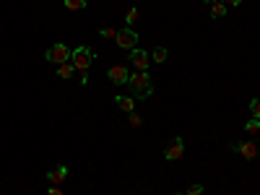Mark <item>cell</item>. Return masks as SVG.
<instances>
[{"label":"cell","instance_id":"6","mask_svg":"<svg viewBox=\"0 0 260 195\" xmlns=\"http://www.w3.org/2000/svg\"><path fill=\"white\" fill-rule=\"evenodd\" d=\"M107 78H110L115 86H125L128 78H130V68H128V65H110V70H107Z\"/></svg>","mask_w":260,"mask_h":195},{"label":"cell","instance_id":"13","mask_svg":"<svg viewBox=\"0 0 260 195\" xmlns=\"http://www.w3.org/2000/svg\"><path fill=\"white\" fill-rule=\"evenodd\" d=\"M166 57H169V52H166V47H156L154 52H151V60H154V63H166Z\"/></svg>","mask_w":260,"mask_h":195},{"label":"cell","instance_id":"16","mask_svg":"<svg viewBox=\"0 0 260 195\" xmlns=\"http://www.w3.org/2000/svg\"><path fill=\"white\" fill-rule=\"evenodd\" d=\"M117 32H120V29H112V26H104V29H99V34H102L104 39H117Z\"/></svg>","mask_w":260,"mask_h":195},{"label":"cell","instance_id":"10","mask_svg":"<svg viewBox=\"0 0 260 195\" xmlns=\"http://www.w3.org/2000/svg\"><path fill=\"white\" fill-rule=\"evenodd\" d=\"M115 104L122 110V112H135V99H130V96H115Z\"/></svg>","mask_w":260,"mask_h":195},{"label":"cell","instance_id":"8","mask_svg":"<svg viewBox=\"0 0 260 195\" xmlns=\"http://www.w3.org/2000/svg\"><path fill=\"white\" fill-rule=\"evenodd\" d=\"M130 65L135 68V70H148V65H151V55L148 52H143V50H130Z\"/></svg>","mask_w":260,"mask_h":195},{"label":"cell","instance_id":"5","mask_svg":"<svg viewBox=\"0 0 260 195\" xmlns=\"http://www.w3.org/2000/svg\"><path fill=\"white\" fill-rule=\"evenodd\" d=\"M232 151H237L244 159H257L260 156V146L255 141H239V143H232Z\"/></svg>","mask_w":260,"mask_h":195},{"label":"cell","instance_id":"1","mask_svg":"<svg viewBox=\"0 0 260 195\" xmlns=\"http://www.w3.org/2000/svg\"><path fill=\"white\" fill-rule=\"evenodd\" d=\"M128 83H130V94L135 99H151V94H154V83H151V76H148L146 70L130 73Z\"/></svg>","mask_w":260,"mask_h":195},{"label":"cell","instance_id":"17","mask_svg":"<svg viewBox=\"0 0 260 195\" xmlns=\"http://www.w3.org/2000/svg\"><path fill=\"white\" fill-rule=\"evenodd\" d=\"M141 19V13H138V8H130L128 13H125V21H128V26H133L135 21Z\"/></svg>","mask_w":260,"mask_h":195},{"label":"cell","instance_id":"11","mask_svg":"<svg viewBox=\"0 0 260 195\" xmlns=\"http://www.w3.org/2000/svg\"><path fill=\"white\" fill-rule=\"evenodd\" d=\"M244 133H247V136H260V120L257 117H252V120H247V123H244Z\"/></svg>","mask_w":260,"mask_h":195},{"label":"cell","instance_id":"24","mask_svg":"<svg viewBox=\"0 0 260 195\" xmlns=\"http://www.w3.org/2000/svg\"><path fill=\"white\" fill-rule=\"evenodd\" d=\"M177 195H185V192H177Z\"/></svg>","mask_w":260,"mask_h":195},{"label":"cell","instance_id":"25","mask_svg":"<svg viewBox=\"0 0 260 195\" xmlns=\"http://www.w3.org/2000/svg\"><path fill=\"white\" fill-rule=\"evenodd\" d=\"M257 146H260V138H257Z\"/></svg>","mask_w":260,"mask_h":195},{"label":"cell","instance_id":"7","mask_svg":"<svg viewBox=\"0 0 260 195\" xmlns=\"http://www.w3.org/2000/svg\"><path fill=\"white\" fill-rule=\"evenodd\" d=\"M182 156H185V141L177 136V138H172L169 146L164 148V159H166V161H180Z\"/></svg>","mask_w":260,"mask_h":195},{"label":"cell","instance_id":"21","mask_svg":"<svg viewBox=\"0 0 260 195\" xmlns=\"http://www.w3.org/2000/svg\"><path fill=\"white\" fill-rule=\"evenodd\" d=\"M47 195H65L63 190H60V185H52L50 190H47Z\"/></svg>","mask_w":260,"mask_h":195},{"label":"cell","instance_id":"20","mask_svg":"<svg viewBox=\"0 0 260 195\" xmlns=\"http://www.w3.org/2000/svg\"><path fill=\"white\" fill-rule=\"evenodd\" d=\"M203 190H206V187H203V185H190V187H188V192H185V195H203Z\"/></svg>","mask_w":260,"mask_h":195},{"label":"cell","instance_id":"19","mask_svg":"<svg viewBox=\"0 0 260 195\" xmlns=\"http://www.w3.org/2000/svg\"><path fill=\"white\" fill-rule=\"evenodd\" d=\"M250 112H252V117L260 120V99H252V102H250Z\"/></svg>","mask_w":260,"mask_h":195},{"label":"cell","instance_id":"3","mask_svg":"<svg viewBox=\"0 0 260 195\" xmlns=\"http://www.w3.org/2000/svg\"><path fill=\"white\" fill-rule=\"evenodd\" d=\"M44 57H47L50 65H63V63H70L73 50H68V44H63V42H55L52 47H47Z\"/></svg>","mask_w":260,"mask_h":195},{"label":"cell","instance_id":"12","mask_svg":"<svg viewBox=\"0 0 260 195\" xmlns=\"http://www.w3.org/2000/svg\"><path fill=\"white\" fill-rule=\"evenodd\" d=\"M226 11H229V8L221 3V0H219V3H211V19H224Z\"/></svg>","mask_w":260,"mask_h":195},{"label":"cell","instance_id":"4","mask_svg":"<svg viewBox=\"0 0 260 195\" xmlns=\"http://www.w3.org/2000/svg\"><path fill=\"white\" fill-rule=\"evenodd\" d=\"M117 47L120 50H125V52H130V50H135V44H138V34L133 32L130 26H125V29H120L117 32Z\"/></svg>","mask_w":260,"mask_h":195},{"label":"cell","instance_id":"9","mask_svg":"<svg viewBox=\"0 0 260 195\" xmlns=\"http://www.w3.org/2000/svg\"><path fill=\"white\" fill-rule=\"evenodd\" d=\"M65 177H68V167H65V164H60V167H55V169L47 172V182H52V185H63Z\"/></svg>","mask_w":260,"mask_h":195},{"label":"cell","instance_id":"23","mask_svg":"<svg viewBox=\"0 0 260 195\" xmlns=\"http://www.w3.org/2000/svg\"><path fill=\"white\" fill-rule=\"evenodd\" d=\"M206 3H208V6H211V3H219V0H206Z\"/></svg>","mask_w":260,"mask_h":195},{"label":"cell","instance_id":"14","mask_svg":"<svg viewBox=\"0 0 260 195\" xmlns=\"http://www.w3.org/2000/svg\"><path fill=\"white\" fill-rule=\"evenodd\" d=\"M73 63H63V65H57V76L60 78H73Z\"/></svg>","mask_w":260,"mask_h":195},{"label":"cell","instance_id":"18","mask_svg":"<svg viewBox=\"0 0 260 195\" xmlns=\"http://www.w3.org/2000/svg\"><path fill=\"white\" fill-rule=\"evenodd\" d=\"M128 117H130V125H133V128H141V125H143V117H141L138 112H130Z\"/></svg>","mask_w":260,"mask_h":195},{"label":"cell","instance_id":"22","mask_svg":"<svg viewBox=\"0 0 260 195\" xmlns=\"http://www.w3.org/2000/svg\"><path fill=\"white\" fill-rule=\"evenodd\" d=\"M221 3H224L226 8H237V6L242 3V0H221Z\"/></svg>","mask_w":260,"mask_h":195},{"label":"cell","instance_id":"2","mask_svg":"<svg viewBox=\"0 0 260 195\" xmlns=\"http://www.w3.org/2000/svg\"><path fill=\"white\" fill-rule=\"evenodd\" d=\"M91 60H94V52H91V47H86V44H81V47L73 50L70 63H73L75 70L81 73V86L89 83V65H91Z\"/></svg>","mask_w":260,"mask_h":195},{"label":"cell","instance_id":"15","mask_svg":"<svg viewBox=\"0 0 260 195\" xmlns=\"http://www.w3.org/2000/svg\"><path fill=\"white\" fill-rule=\"evenodd\" d=\"M68 11H83L86 8V0H63Z\"/></svg>","mask_w":260,"mask_h":195}]
</instances>
